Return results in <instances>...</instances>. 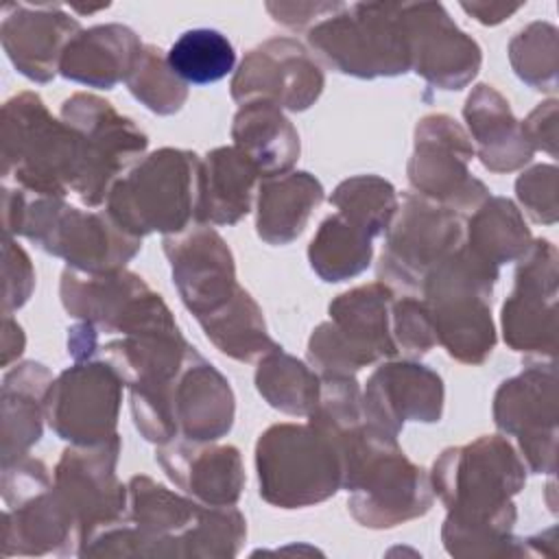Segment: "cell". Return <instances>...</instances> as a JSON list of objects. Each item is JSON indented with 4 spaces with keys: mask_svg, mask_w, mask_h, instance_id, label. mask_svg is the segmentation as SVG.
Returning <instances> with one entry per match:
<instances>
[{
    "mask_svg": "<svg viewBox=\"0 0 559 559\" xmlns=\"http://www.w3.org/2000/svg\"><path fill=\"white\" fill-rule=\"evenodd\" d=\"M526 465L502 435H483L445 448L432 463V493L445 504L441 542L452 557H522L526 539L513 535V496L526 485Z\"/></svg>",
    "mask_w": 559,
    "mask_h": 559,
    "instance_id": "1",
    "label": "cell"
},
{
    "mask_svg": "<svg viewBox=\"0 0 559 559\" xmlns=\"http://www.w3.org/2000/svg\"><path fill=\"white\" fill-rule=\"evenodd\" d=\"M4 236H24L70 269L107 273L124 269L142 249V238L120 229L105 210H79L66 199L2 188Z\"/></svg>",
    "mask_w": 559,
    "mask_h": 559,
    "instance_id": "2",
    "label": "cell"
},
{
    "mask_svg": "<svg viewBox=\"0 0 559 559\" xmlns=\"http://www.w3.org/2000/svg\"><path fill=\"white\" fill-rule=\"evenodd\" d=\"M343 454V489L349 493L352 518L367 528H395L426 515L432 507V485L389 437L367 421L336 437Z\"/></svg>",
    "mask_w": 559,
    "mask_h": 559,
    "instance_id": "3",
    "label": "cell"
},
{
    "mask_svg": "<svg viewBox=\"0 0 559 559\" xmlns=\"http://www.w3.org/2000/svg\"><path fill=\"white\" fill-rule=\"evenodd\" d=\"M500 269L474 255L465 245L439 262L421 284L437 345L463 365H483L496 347L491 317Z\"/></svg>",
    "mask_w": 559,
    "mask_h": 559,
    "instance_id": "4",
    "label": "cell"
},
{
    "mask_svg": "<svg viewBox=\"0 0 559 559\" xmlns=\"http://www.w3.org/2000/svg\"><path fill=\"white\" fill-rule=\"evenodd\" d=\"M0 146L2 177L17 188L57 199L74 190L81 170L79 135L48 111L39 94L20 92L4 100Z\"/></svg>",
    "mask_w": 559,
    "mask_h": 559,
    "instance_id": "5",
    "label": "cell"
},
{
    "mask_svg": "<svg viewBox=\"0 0 559 559\" xmlns=\"http://www.w3.org/2000/svg\"><path fill=\"white\" fill-rule=\"evenodd\" d=\"M201 157L164 146L144 155L122 175L105 201V212L131 236H175L197 223Z\"/></svg>",
    "mask_w": 559,
    "mask_h": 559,
    "instance_id": "6",
    "label": "cell"
},
{
    "mask_svg": "<svg viewBox=\"0 0 559 559\" xmlns=\"http://www.w3.org/2000/svg\"><path fill=\"white\" fill-rule=\"evenodd\" d=\"M258 491L277 509L314 507L343 489L338 441L314 426L273 424L255 443Z\"/></svg>",
    "mask_w": 559,
    "mask_h": 559,
    "instance_id": "7",
    "label": "cell"
},
{
    "mask_svg": "<svg viewBox=\"0 0 559 559\" xmlns=\"http://www.w3.org/2000/svg\"><path fill=\"white\" fill-rule=\"evenodd\" d=\"M308 48L334 72L356 79L411 72L402 2H354L308 31Z\"/></svg>",
    "mask_w": 559,
    "mask_h": 559,
    "instance_id": "8",
    "label": "cell"
},
{
    "mask_svg": "<svg viewBox=\"0 0 559 559\" xmlns=\"http://www.w3.org/2000/svg\"><path fill=\"white\" fill-rule=\"evenodd\" d=\"M393 288L384 282L354 286L328 306L330 321L308 338V365L319 378H356L362 367L397 356L391 334Z\"/></svg>",
    "mask_w": 559,
    "mask_h": 559,
    "instance_id": "9",
    "label": "cell"
},
{
    "mask_svg": "<svg viewBox=\"0 0 559 559\" xmlns=\"http://www.w3.org/2000/svg\"><path fill=\"white\" fill-rule=\"evenodd\" d=\"M59 114L81 144V170L72 192L87 207H98L114 183L144 157L148 135L109 100L90 92L68 96Z\"/></svg>",
    "mask_w": 559,
    "mask_h": 559,
    "instance_id": "10",
    "label": "cell"
},
{
    "mask_svg": "<svg viewBox=\"0 0 559 559\" xmlns=\"http://www.w3.org/2000/svg\"><path fill=\"white\" fill-rule=\"evenodd\" d=\"M59 297L70 317L90 323L100 334L131 336L179 330L162 295L129 269L90 273L68 266L61 273Z\"/></svg>",
    "mask_w": 559,
    "mask_h": 559,
    "instance_id": "11",
    "label": "cell"
},
{
    "mask_svg": "<svg viewBox=\"0 0 559 559\" xmlns=\"http://www.w3.org/2000/svg\"><path fill=\"white\" fill-rule=\"evenodd\" d=\"M465 242V216L415 192H404L384 231L378 280L419 293L426 275Z\"/></svg>",
    "mask_w": 559,
    "mask_h": 559,
    "instance_id": "12",
    "label": "cell"
},
{
    "mask_svg": "<svg viewBox=\"0 0 559 559\" xmlns=\"http://www.w3.org/2000/svg\"><path fill=\"white\" fill-rule=\"evenodd\" d=\"M474 155L469 133L452 116H424L406 166L413 192L463 216L472 214L489 197L487 186L469 173Z\"/></svg>",
    "mask_w": 559,
    "mask_h": 559,
    "instance_id": "13",
    "label": "cell"
},
{
    "mask_svg": "<svg viewBox=\"0 0 559 559\" xmlns=\"http://www.w3.org/2000/svg\"><path fill=\"white\" fill-rule=\"evenodd\" d=\"M493 424L518 439V452L533 474L557 469V367L555 360H526V367L500 382L493 393Z\"/></svg>",
    "mask_w": 559,
    "mask_h": 559,
    "instance_id": "14",
    "label": "cell"
},
{
    "mask_svg": "<svg viewBox=\"0 0 559 559\" xmlns=\"http://www.w3.org/2000/svg\"><path fill=\"white\" fill-rule=\"evenodd\" d=\"M120 450L118 435L96 445L70 443L52 469L55 493L79 531V550L127 518V485L116 474Z\"/></svg>",
    "mask_w": 559,
    "mask_h": 559,
    "instance_id": "15",
    "label": "cell"
},
{
    "mask_svg": "<svg viewBox=\"0 0 559 559\" xmlns=\"http://www.w3.org/2000/svg\"><path fill=\"white\" fill-rule=\"evenodd\" d=\"M124 382L107 360H76L44 397L50 430L74 445H96L118 435Z\"/></svg>",
    "mask_w": 559,
    "mask_h": 559,
    "instance_id": "16",
    "label": "cell"
},
{
    "mask_svg": "<svg viewBox=\"0 0 559 559\" xmlns=\"http://www.w3.org/2000/svg\"><path fill=\"white\" fill-rule=\"evenodd\" d=\"M557 247L537 238L518 260L515 286L502 304V338L526 360H555L557 349Z\"/></svg>",
    "mask_w": 559,
    "mask_h": 559,
    "instance_id": "17",
    "label": "cell"
},
{
    "mask_svg": "<svg viewBox=\"0 0 559 559\" xmlns=\"http://www.w3.org/2000/svg\"><path fill=\"white\" fill-rule=\"evenodd\" d=\"M325 87V74L308 48L293 37H271L251 48L231 76L236 103L264 100L282 111H306Z\"/></svg>",
    "mask_w": 559,
    "mask_h": 559,
    "instance_id": "18",
    "label": "cell"
},
{
    "mask_svg": "<svg viewBox=\"0 0 559 559\" xmlns=\"http://www.w3.org/2000/svg\"><path fill=\"white\" fill-rule=\"evenodd\" d=\"M173 284L197 321L225 308L240 290L234 253L212 225H192L181 234L164 236Z\"/></svg>",
    "mask_w": 559,
    "mask_h": 559,
    "instance_id": "19",
    "label": "cell"
},
{
    "mask_svg": "<svg viewBox=\"0 0 559 559\" xmlns=\"http://www.w3.org/2000/svg\"><path fill=\"white\" fill-rule=\"evenodd\" d=\"M402 22L415 74L439 90H463L474 81L483 50L441 2H402Z\"/></svg>",
    "mask_w": 559,
    "mask_h": 559,
    "instance_id": "20",
    "label": "cell"
},
{
    "mask_svg": "<svg viewBox=\"0 0 559 559\" xmlns=\"http://www.w3.org/2000/svg\"><path fill=\"white\" fill-rule=\"evenodd\" d=\"M443 402L441 376L411 358L382 360L362 389L367 424L389 437H397L406 421H439Z\"/></svg>",
    "mask_w": 559,
    "mask_h": 559,
    "instance_id": "21",
    "label": "cell"
},
{
    "mask_svg": "<svg viewBox=\"0 0 559 559\" xmlns=\"http://www.w3.org/2000/svg\"><path fill=\"white\" fill-rule=\"evenodd\" d=\"M2 48L13 68L33 83H50L68 41L83 28L76 17L52 2H13L2 7Z\"/></svg>",
    "mask_w": 559,
    "mask_h": 559,
    "instance_id": "22",
    "label": "cell"
},
{
    "mask_svg": "<svg viewBox=\"0 0 559 559\" xmlns=\"http://www.w3.org/2000/svg\"><path fill=\"white\" fill-rule=\"evenodd\" d=\"M164 474L190 498L207 507H234L245 489V465L236 445L175 439L155 450Z\"/></svg>",
    "mask_w": 559,
    "mask_h": 559,
    "instance_id": "23",
    "label": "cell"
},
{
    "mask_svg": "<svg viewBox=\"0 0 559 559\" xmlns=\"http://www.w3.org/2000/svg\"><path fill=\"white\" fill-rule=\"evenodd\" d=\"M203 507L148 476H133L127 483V520L140 535V559H183V542Z\"/></svg>",
    "mask_w": 559,
    "mask_h": 559,
    "instance_id": "24",
    "label": "cell"
},
{
    "mask_svg": "<svg viewBox=\"0 0 559 559\" xmlns=\"http://www.w3.org/2000/svg\"><path fill=\"white\" fill-rule=\"evenodd\" d=\"M173 415L179 437L190 441H218L234 426L231 384L197 347L173 382Z\"/></svg>",
    "mask_w": 559,
    "mask_h": 559,
    "instance_id": "25",
    "label": "cell"
},
{
    "mask_svg": "<svg viewBox=\"0 0 559 559\" xmlns=\"http://www.w3.org/2000/svg\"><path fill=\"white\" fill-rule=\"evenodd\" d=\"M463 118L480 164L496 175L524 168L535 151L528 146L520 120L509 100L489 83L472 87L463 105Z\"/></svg>",
    "mask_w": 559,
    "mask_h": 559,
    "instance_id": "26",
    "label": "cell"
},
{
    "mask_svg": "<svg viewBox=\"0 0 559 559\" xmlns=\"http://www.w3.org/2000/svg\"><path fill=\"white\" fill-rule=\"evenodd\" d=\"M142 46L140 35L118 22L81 28L61 55L59 74L72 83L111 90L127 81Z\"/></svg>",
    "mask_w": 559,
    "mask_h": 559,
    "instance_id": "27",
    "label": "cell"
},
{
    "mask_svg": "<svg viewBox=\"0 0 559 559\" xmlns=\"http://www.w3.org/2000/svg\"><path fill=\"white\" fill-rule=\"evenodd\" d=\"M79 555V531L48 487L2 513V557Z\"/></svg>",
    "mask_w": 559,
    "mask_h": 559,
    "instance_id": "28",
    "label": "cell"
},
{
    "mask_svg": "<svg viewBox=\"0 0 559 559\" xmlns=\"http://www.w3.org/2000/svg\"><path fill=\"white\" fill-rule=\"evenodd\" d=\"M262 175L236 146H216L201 159L197 223L236 225L251 212Z\"/></svg>",
    "mask_w": 559,
    "mask_h": 559,
    "instance_id": "29",
    "label": "cell"
},
{
    "mask_svg": "<svg viewBox=\"0 0 559 559\" xmlns=\"http://www.w3.org/2000/svg\"><path fill=\"white\" fill-rule=\"evenodd\" d=\"M192 349L181 330H159L111 338L100 345L98 354L118 371L129 391H153L179 376Z\"/></svg>",
    "mask_w": 559,
    "mask_h": 559,
    "instance_id": "30",
    "label": "cell"
},
{
    "mask_svg": "<svg viewBox=\"0 0 559 559\" xmlns=\"http://www.w3.org/2000/svg\"><path fill=\"white\" fill-rule=\"evenodd\" d=\"M323 197L321 181L306 170L262 177L255 192L258 236L273 247L297 240Z\"/></svg>",
    "mask_w": 559,
    "mask_h": 559,
    "instance_id": "31",
    "label": "cell"
},
{
    "mask_svg": "<svg viewBox=\"0 0 559 559\" xmlns=\"http://www.w3.org/2000/svg\"><path fill=\"white\" fill-rule=\"evenodd\" d=\"M52 371L35 360H24L2 378V463H11L41 439L44 397L52 384Z\"/></svg>",
    "mask_w": 559,
    "mask_h": 559,
    "instance_id": "32",
    "label": "cell"
},
{
    "mask_svg": "<svg viewBox=\"0 0 559 559\" xmlns=\"http://www.w3.org/2000/svg\"><path fill=\"white\" fill-rule=\"evenodd\" d=\"M231 140L262 177L290 173L299 159L301 142L295 124L273 103H242L231 120Z\"/></svg>",
    "mask_w": 559,
    "mask_h": 559,
    "instance_id": "33",
    "label": "cell"
},
{
    "mask_svg": "<svg viewBox=\"0 0 559 559\" xmlns=\"http://www.w3.org/2000/svg\"><path fill=\"white\" fill-rule=\"evenodd\" d=\"M480 260L502 266L518 262L533 245L522 210L507 197L489 194L465 221V242Z\"/></svg>",
    "mask_w": 559,
    "mask_h": 559,
    "instance_id": "34",
    "label": "cell"
},
{
    "mask_svg": "<svg viewBox=\"0 0 559 559\" xmlns=\"http://www.w3.org/2000/svg\"><path fill=\"white\" fill-rule=\"evenodd\" d=\"M373 260V238L334 212L319 225L308 245V262L312 271L330 284L352 280L369 269Z\"/></svg>",
    "mask_w": 559,
    "mask_h": 559,
    "instance_id": "35",
    "label": "cell"
},
{
    "mask_svg": "<svg viewBox=\"0 0 559 559\" xmlns=\"http://www.w3.org/2000/svg\"><path fill=\"white\" fill-rule=\"evenodd\" d=\"M207 341L225 356L253 362L280 347L269 334L262 308L242 288L225 308L199 321Z\"/></svg>",
    "mask_w": 559,
    "mask_h": 559,
    "instance_id": "36",
    "label": "cell"
},
{
    "mask_svg": "<svg viewBox=\"0 0 559 559\" xmlns=\"http://www.w3.org/2000/svg\"><path fill=\"white\" fill-rule=\"evenodd\" d=\"M253 380L269 406L293 417H308L321 397L319 373L282 347H275L258 360Z\"/></svg>",
    "mask_w": 559,
    "mask_h": 559,
    "instance_id": "37",
    "label": "cell"
},
{
    "mask_svg": "<svg viewBox=\"0 0 559 559\" xmlns=\"http://www.w3.org/2000/svg\"><path fill=\"white\" fill-rule=\"evenodd\" d=\"M170 70L188 85H207L225 79L236 66V50L216 28L181 33L166 52Z\"/></svg>",
    "mask_w": 559,
    "mask_h": 559,
    "instance_id": "38",
    "label": "cell"
},
{
    "mask_svg": "<svg viewBox=\"0 0 559 559\" xmlns=\"http://www.w3.org/2000/svg\"><path fill=\"white\" fill-rule=\"evenodd\" d=\"M330 205L336 207L338 214L362 227L371 238L384 236L389 229L400 197L391 181L378 175H354L349 179H343L332 197Z\"/></svg>",
    "mask_w": 559,
    "mask_h": 559,
    "instance_id": "39",
    "label": "cell"
},
{
    "mask_svg": "<svg viewBox=\"0 0 559 559\" xmlns=\"http://www.w3.org/2000/svg\"><path fill=\"white\" fill-rule=\"evenodd\" d=\"M557 26L550 22H531L509 41V63L515 76L533 90L552 94L557 90Z\"/></svg>",
    "mask_w": 559,
    "mask_h": 559,
    "instance_id": "40",
    "label": "cell"
},
{
    "mask_svg": "<svg viewBox=\"0 0 559 559\" xmlns=\"http://www.w3.org/2000/svg\"><path fill=\"white\" fill-rule=\"evenodd\" d=\"M124 83L131 96L157 116H173L188 100V85L170 70L166 55L151 44L142 46Z\"/></svg>",
    "mask_w": 559,
    "mask_h": 559,
    "instance_id": "41",
    "label": "cell"
},
{
    "mask_svg": "<svg viewBox=\"0 0 559 559\" xmlns=\"http://www.w3.org/2000/svg\"><path fill=\"white\" fill-rule=\"evenodd\" d=\"M391 334L397 354L417 360L437 347L435 328L421 299L402 297L391 306Z\"/></svg>",
    "mask_w": 559,
    "mask_h": 559,
    "instance_id": "42",
    "label": "cell"
},
{
    "mask_svg": "<svg viewBox=\"0 0 559 559\" xmlns=\"http://www.w3.org/2000/svg\"><path fill=\"white\" fill-rule=\"evenodd\" d=\"M557 166L535 164L515 179V197L524 212L542 225H555L559 216L557 203Z\"/></svg>",
    "mask_w": 559,
    "mask_h": 559,
    "instance_id": "43",
    "label": "cell"
},
{
    "mask_svg": "<svg viewBox=\"0 0 559 559\" xmlns=\"http://www.w3.org/2000/svg\"><path fill=\"white\" fill-rule=\"evenodd\" d=\"M2 258V314H11L13 310H20L28 301L35 288V269L31 264L28 253L13 240V236H4Z\"/></svg>",
    "mask_w": 559,
    "mask_h": 559,
    "instance_id": "44",
    "label": "cell"
},
{
    "mask_svg": "<svg viewBox=\"0 0 559 559\" xmlns=\"http://www.w3.org/2000/svg\"><path fill=\"white\" fill-rule=\"evenodd\" d=\"M343 7L345 2H266L264 4L269 15L277 24L293 31H304V28L310 31L314 24L334 15Z\"/></svg>",
    "mask_w": 559,
    "mask_h": 559,
    "instance_id": "45",
    "label": "cell"
},
{
    "mask_svg": "<svg viewBox=\"0 0 559 559\" xmlns=\"http://www.w3.org/2000/svg\"><path fill=\"white\" fill-rule=\"evenodd\" d=\"M557 98H548L520 122L528 146L550 157L557 155Z\"/></svg>",
    "mask_w": 559,
    "mask_h": 559,
    "instance_id": "46",
    "label": "cell"
},
{
    "mask_svg": "<svg viewBox=\"0 0 559 559\" xmlns=\"http://www.w3.org/2000/svg\"><path fill=\"white\" fill-rule=\"evenodd\" d=\"M461 9L469 13L476 22L485 26H496L509 20L513 13L522 9V4H504V2H461Z\"/></svg>",
    "mask_w": 559,
    "mask_h": 559,
    "instance_id": "47",
    "label": "cell"
},
{
    "mask_svg": "<svg viewBox=\"0 0 559 559\" xmlns=\"http://www.w3.org/2000/svg\"><path fill=\"white\" fill-rule=\"evenodd\" d=\"M26 345V336L22 325L11 317L4 314L2 321V367H9L13 360H17L24 352Z\"/></svg>",
    "mask_w": 559,
    "mask_h": 559,
    "instance_id": "48",
    "label": "cell"
},
{
    "mask_svg": "<svg viewBox=\"0 0 559 559\" xmlns=\"http://www.w3.org/2000/svg\"><path fill=\"white\" fill-rule=\"evenodd\" d=\"M109 4H98V7H79V4H70V11H76V13H81V15H85V13H96V11H103V9H107Z\"/></svg>",
    "mask_w": 559,
    "mask_h": 559,
    "instance_id": "49",
    "label": "cell"
}]
</instances>
